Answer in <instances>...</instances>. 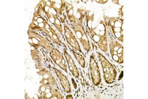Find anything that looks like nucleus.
<instances>
[{
	"label": "nucleus",
	"instance_id": "1",
	"mask_svg": "<svg viewBox=\"0 0 148 99\" xmlns=\"http://www.w3.org/2000/svg\"><path fill=\"white\" fill-rule=\"evenodd\" d=\"M48 21L42 12L37 7L29 29L42 32L52 42L55 43L57 45L61 46L62 42L61 40L58 33Z\"/></svg>",
	"mask_w": 148,
	"mask_h": 99
},
{
	"label": "nucleus",
	"instance_id": "2",
	"mask_svg": "<svg viewBox=\"0 0 148 99\" xmlns=\"http://www.w3.org/2000/svg\"><path fill=\"white\" fill-rule=\"evenodd\" d=\"M70 5L67 6L66 8L68 19H69L71 26L76 34V37L81 42L84 50L90 52L91 50V45L88 37L86 32V30L83 25V19L84 18L85 14H81V17H77L74 15V10Z\"/></svg>",
	"mask_w": 148,
	"mask_h": 99
},
{
	"label": "nucleus",
	"instance_id": "3",
	"mask_svg": "<svg viewBox=\"0 0 148 99\" xmlns=\"http://www.w3.org/2000/svg\"><path fill=\"white\" fill-rule=\"evenodd\" d=\"M37 8L46 15L49 22L53 26L60 34L63 32L62 19L59 15L57 9L54 7L52 1H42L40 2Z\"/></svg>",
	"mask_w": 148,
	"mask_h": 99
},
{
	"label": "nucleus",
	"instance_id": "4",
	"mask_svg": "<svg viewBox=\"0 0 148 99\" xmlns=\"http://www.w3.org/2000/svg\"><path fill=\"white\" fill-rule=\"evenodd\" d=\"M88 31L89 36H90L98 48L105 53L108 52L109 42L108 32L104 21H100L96 25H95L93 22L91 29Z\"/></svg>",
	"mask_w": 148,
	"mask_h": 99
},
{
	"label": "nucleus",
	"instance_id": "5",
	"mask_svg": "<svg viewBox=\"0 0 148 99\" xmlns=\"http://www.w3.org/2000/svg\"><path fill=\"white\" fill-rule=\"evenodd\" d=\"M104 22L107 32L114 36V38L121 42H123L124 28L123 19L121 17H104Z\"/></svg>",
	"mask_w": 148,
	"mask_h": 99
},
{
	"label": "nucleus",
	"instance_id": "6",
	"mask_svg": "<svg viewBox=\"0 0 148 99\" xmlns=\"http://www.w3.org/2000/svg\"><path fill=\"white\" fill-rule=\"evenodd\" d=\"M28 42L32 49L38 50L42 48L45 50L51 51L53 45L51 41L44 34H40L38 31L29 29L28 31Z\"/></svg>",
	"mask_w": 148,
	"mask_h": 99
},
{
	"label": "nucleus",
	"instance_id": "7",
	"mask_svg": "<svg viewBox=\"0 0 148 99\" xmlns=\"http://www.w3.org/2000/svg\"><path fill=\"white\" fill-rule=\"evenodd\" d=\"M98 57L103 72V77L105 82L111 84L114 82L117 76V71L114 64L110 62L104 55L98 53Z\"/></svg>",
	"mask_w": 148,
	"mask_h": 99
},
{
	"label": "nucleus",
	"instance_id": "8",
	"mask_svg": "<svg viewBox=\"0 0 148 99\" xmlns=\"http://www.w3.org/2000/svg\"><path fill=\"white\" fill-rule=\"evenodd\" d=\"M108 48L113 61L119 64L123 63V46L121 42L119 41L114 37L109 38Z\"/></svg>",
	"mask_w": 148,
	"mask_h": 99
},
{
	"label": "nucleus",
	"instance_id": "9",
	"mask_svg": "<svg viewBox=\"0 0 148 99\" xmlns=\"http://www.w3.org/2000/svg\"><path fill=\"white\" fill-rule=\"evenodd\" d=\"M38 92L40 98L43 99H63L58 88L47 84H40Z\"/></svg>",
	"mask_w": 148,
	"mask_h": 99
},
{
	"label": "nucleus",
	"instance_id": "10",
	"mask_svg": "<svg viewBox=\"0 0 148 99\" xmlns=\"http://www.w3.org/2000/svg\"><path fill=\"white\" fill-rule=\"evenodd\" d=\"M63 27L64 35L67 44L72 48V49L78 51V52L81 54H83V51H82L79 43L78 42V39L71 30V29L66 24H64Z\"/></svg>",
	"mask_w": 148,
	"mask_h": 99
},
{
	"label": "nucleus",
	"instance_id": "11",
	"mask_svg": "<svg viewBox=\"0 0 148 99\" xmlns=\"http://www.w3.org/2000/svg\"><path fill=\"white\" fill-rule=\"evenodd\" d=\"M89 69L93 83L95 86L99 85L102 81L101 72L97 61L92 55L89 60Z\"/></svg>",
	"mask_w": 148,
	"mask_h": 99
},
{
	"label": "nucleus",
	"instance_id": "12",
	"mask_svg": "<svg viewBox=\"0 0 148 99\" xmlns=\"http://www.w3.org/2000/svg\"><path fill=\"white\" fill-rule=\"evenodd\" d=\"M39 69V71L37 72L39 75L42 78L40 82V84H47L59 89L54 76L50 71L45 67H43L42 66H39V69Z\"/></svg>",
	"mask_w": 148,
	"mask_h": 99
},
{
	"label": "nucleus",
	"instance_id": "13",
	"mask_svg": "<svg viewBox=\"0 0 148 99\" xmlns=\"http://www.w3.org/2000/svg\"><path fill=\"white\" fill-rule=\"evenodd\" d=\"M49 55L52 61L57 66H58L66 73H68L67 66L65 57H64L62 54L58 50L53 47H52L50 51Z\"/></svg>",
	"mask_w": 148,
	"mask_h": 99
},
{
	"label": "nucleus",
	"instance_id": "14",
	"mask_svg": "<svg viewBox=\"0 0 148 99\" xmlns=\"http://www.w3.org/2000/svg\"><path fill=\"white\" fill-rule=\"evenodd\" d=\"M63 52H64V56L65 57L68 66L69 67L70 72H71L72 75L75 78H79V71L72 57H71L70 54H68V53L67 52V51L65 49H64Z\"/></svg>",
	"mask_w": 148,
	"mask_h": 99
},
{
	"label": "nucleus",
	"instance_id": "15",
	"mask_svg": "<svg viewBox=\"0 0 148 99\" xmlns=\"http://www.w3.org/2000/svg\"><path fill=\"white\" fill-rule=\"evenodd\" d=\"M54 71L56 75L58 77V78L59 79L61 85L62 86L63 89H64L65 92L68 94L70 93L71 92V84L69 82L67 77H66L63 73L61 72L59 69H54Z\"/></svg>",
	"mask_w": 148,
	"mask_h": 99
},
{
	"label": "nucleus",
	"instance_id": "16",
	"mask_svg": "<svg viewBox=\"0 0 148 99\" xmlns=\"http://www.w3.org/2000/svg\"><path fill=\"white\" fill-rule=\"evenodd\" d=\"M72 51L77 62L79 63L82 67L84 68L86 66V61L84 60V57L81 53H77L76 51L74 50L73 49H72Z\"/></svg>",
	"mask_w": 148,
	"mask_h": 99
}]
</instances>
